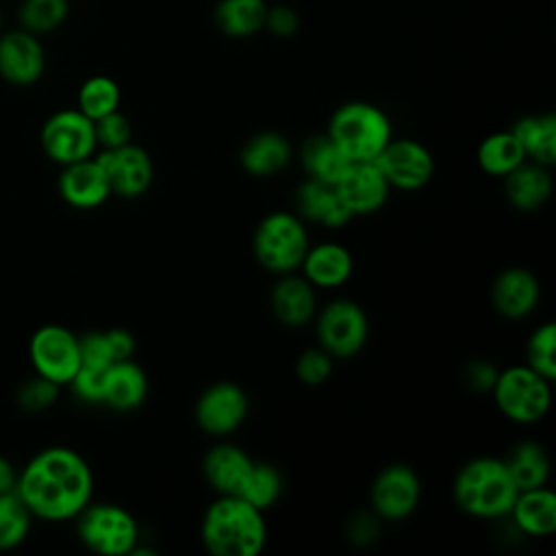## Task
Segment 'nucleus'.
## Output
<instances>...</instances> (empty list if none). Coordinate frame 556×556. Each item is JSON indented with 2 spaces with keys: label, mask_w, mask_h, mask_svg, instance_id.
Listing matches in <instances>:
<instances>
[{
  "label": "nucleus",
  "mask_w": 556,
  "mask_h": 556,
  "mask_svg": "<svg viewBox=\"0 0 556 556\" xmlns=\"http://www.w3.org/2000/svg\"><path fill=\"white\" fill-rule=\"evenodd\" d=\"M93 476L87 460L70 447H46L17 476L15 493L30 515L48 521L76 517L91 500Z\"/></svg>",
  "instance_id": "1"
},
{
  "label": "nucleus",
  "mask_w": 556,
  "mask_h": 556,
  "mask_svg": "<svg viewBox=\"0 0 556 556\" xmlns=\"http://www.w3.org/2000/svg\"><path fill=\"white\" fill-rule=\"evenodd\" d=\"M200 536L213 556H256L267 541L263 510L237 495H219L204 513Z\"/></svg>",
  "instance_id": "2"
},
{
  "label": "nucleus",
  "mask_w": 556,
  "mask_h": 556,
  "mask_svg": "<svg viewBox=\"0 0 556 556\" xmlns=\"http://www.w3.org/2000/svg\"><path fill=\"white\" fill-rule=\"evenodd\" d=\"M456 506L480 519H495L508 515L517 486L500 458H473L465 463L452 484Z\"/></svg>",
  "instance_id": "3"
},
{
  "label": "nucleus",
  "mask_w": 556,
  "mask_h": 556,
  "mask_svg": "<svg viewBox=\"0 0 556 556\" xmlns=\"http://www.w3.org/2000/svg\"><path fill=\"white\" fill-rule=\"evenodd\" d=\"M326 132L350 161H374L393 137L387 113L363 100L341 104Z\"/></svg>",
  "instance_id": "4"
},
{
  "label": "nucleus",
  "mask_w": 556,
  "mask_h": 556,
  "mask_svg": "<svg viewBox=\"0 0 556 556\" xmlns=\"http://www.w3.org/2000/svg\"><path fill=\"white\" fill-rule=\"evenodd\" d=\"M256 261L274 274H291L300 269L308 250V232L295 213L278 211L265 215L252 237Z\"/></svg>",
  "instance_id": "5"
},
{
  "label": "nucleus",
  "mask_w": 556,
  "mask_h": 556,
  "mask_svg": "<svg viewBox=\"0 0 556 556\" xmlns=\"http://www.w3.org/2000/svg\"><path fill=\"white\" fill-rule=\"evenodd\" d=\"M491 393L500 413L523 426L541 421L552 402L549 380L532 371L528 365H515L500 371Z\"/></svg>",
  "instance_id": "6"
},
{
  "label": "nucleus",
  "mask_w": 556,
  "mask_h": 556,
  "mask_svg": "<svg viewBox=\"0 0 556 556\" xmlns=\"http://www.w3.org/2000/svg\"><path fill=\"white\" fill-rule=\"evenodd\" d=\"M76 532L83 545L102 556L132 554L139 541L135 517L117 504H87L78 515Z\"/></svg>",
  "instance_id": "7"
},
{
  "label": "nucleus",
  "mask_w": 556,
  "mask_h": 556,
  "mask_svg": "<svg viewBox=\"0 0 556 556\" xmlns=\"http://www.w3.org/2000/svg\"><path fill=\"white\" fill-rule=\"evenodd\" d=\"M315 330L317 345L332 358H348L363 350L369 334V321L361 304L339 298L315 313Z\"/></svg>",
  "instance_id": "8"
},
{
  "label": "nucleus",
  "mask_w": 556,
  "mask_h": 556,
  "mask_svg": "<svg viewBox=\"0 0 556 556\" xmlns=\"http://www.w3.org/2000/svg\"><path fill=\"white\" fill-rule=\"evenodd\" d=\"M96 146L93 122L78 109H65L50 115L41 128L43 152L61 165L89 159Z\"/></svg>",
  "instance_id": "9"
},
{
  "label": "nucleus",
  "mask_w": 556,
  "mask_h": 556,
  "mask_svg": "<svg viewBox=\"0 0 556 556\" xmlns=\"http://www.w3.org/2000/svg\"><path fill=\"white\" fill-rule=\"evenodd\" d=\"M30 361L39 376L61 384H70L80 365L78 337L59 324H48L30 337Z\"/></svg>",
  "instance_id": "10"
},
{
  "label": "nucleus",
  "mask_w": 556,
  "mask_h": 556,
  "mask_svg": "<svg viewBox=\"0 0 556 556\" xmlns=\"http://www.w3.org/2000/svg\"><path fill=\"white\" fill-rule=\"evenodd\" d=\"M195 424L211 437L235 432L248 417V395L230 380H219L206 387L195 402Z\"/></svg>",
  "instance_id": "11"
},
{
  "label": "nucleus",
  "mask_w": 556,
  "mask_h": 556,
  "mask_svg": "<svg viewBox=\"0 0 556 556\" xmlns=\"http://www.w3.org/2000/svg\"><path fill=\"white\" fill-rule=\"evenodd\" d=\"M389 187L417 191L426 187L434 174V159L426 146L415 139H393L374 159Z\"/></svg>",
  "instance_id": "12"
},
{
  "label": "nucleus",
  "mask_w": 556,
  "mask_h": 556,
  "mask_svg": "<svg viewBox=\"0 0 556 556\" xmlns=\"http://www.w3.org/2000/svg\"><path fill=\"white\" fill-rule=\"evenodd\" d=\"M421 497V480L408 465H387L371 482L369 500L371 508L380 519L400 521L408 517Z\"/></svg>",
  "instance_id": "13"
},
{
  "label": "nucleus",
  "mask_w": 556,
  "mask_h": 556,
  "mask_svg": "<svg viewBox=\"0 0 556 556\" xmlns=\"http://www.w3.org/2000/svg\"><path fill=\"white\" fill-rule=\"evenodd\" d=\"M96 159L104 169L111 193L119 198H139L152 185V159L141 146H135L132 141L119 148L102 150Z\"/></svg>",
  "instance_id": "14"
},
{
  "label": "nucleus",
  "mask_w": 556,
  "mask_h": 556,
  "mask_svg": "<svg viewBox=\"0 0 556 556\" xmlns=\"http://www.w3.org/2000/svg\"><path fill=\"white\" fill-rule=\"evenodd\" d=\"M46 70V52L37 35L17 28L0 35V76L17 87L33 85Z\"/></svg>",
  "instance_id": "15"
},
{
  "label": "nucleus",
  "mask_w": 556,
  "mask_h": 556,
  "mask_svg": "<svg viewBox=\"0 0 556 556\" xmlns=\"http://www.w3.org/2000/svg\"><path fill=\"white\" fill-rule=\"evenodd\" d=\"M343 204L354 215L376 213L389 198V182L374 161H352L334 185Z\"/></svg>",
  "instance_id": "16"
},
{
  "label": "nucleus",
  "mask_w": 556,
  "mask_h": 556,
  "mask_svg": "<svg viewBox=\"0 0 556 556\" xmlns=\"http://www.w3.org/2000/svg\"><path fill=\"white\" fill-rule=\"evenodd\" d=\"M541 298L539 280L523 267H508L493 280L491 302L493 308L506 319H521L530 315Z\"/></svg>",
  "instance_id": "17"
},
{
  "label": "nucleus",
  "mask_w": 556,
  "mask_h": 556,
  "mask_svg": "<svg viewBox=\"0 0 556 556\" xmlns=\"http://www.w3.org/2000/svg\"><path fill=\"white\" fill-rule=\"evenodd\" d=\"M59 193L70 206L96 208L111 195V189L98 159L89 156L63 165L59 176Z\"/></svg>",
  "instance_id": "18"
},
{
  "label": "nucleus",
  "mask_w": 556,
  "mask_h": 556,
  "mask_svg": "<svg viewBox=\"0 0 556 556\" xmlns=\"http://www.w3.org/2000/svg\"><path fill=\"white\" fill-rule=\"evenodd\" d=\"M254 460L245 450L232 443L213 445L202 458V473L208 486L217 495H237L241 493Z\"/></svg>",
  "instance_id": "19"
},
{
  "label": "nucleus",
  "mask_w": 556,
  "mask_h": 556,
  "mask_svg": "<svg viewBox=\"0 0 556 556\" xmlns=\"http://www.w3.org/2000/svg\"><path fill=\"white\" fill-rule=\"evenodd\" d=\"M295 215L324 228H341L352 219L334 185L306 178L295 191Z\"/></svg>",
  "instance_id": "20"
},
{
  "label": "nucleus",
  "mask_w": 556,
  "mask_h": 556,
  "mask_svg": "<svg viewBox=\"0 0 556 556\" xmlns=\"http://www.w3.org/2000/svg\"><path fill=\"white\" fill-rule=\"evenodd\" d=\"M300 269L315 289H337L350 280L354 258L345 245L321 241L317 245H308Z\"/></svg>",
  "instance_id": "21"
},
{
  "label": "nucleus",
  "mask_w": 556,
  "mask_h": 556,
  "mask_svg": "<svg viewBox=\"0 0 556 556\" xmlns=\"http://www.w3.org/2000/svg\"><path fill=\"white\" fill-rule=\"evenodd\" d=\"M315 287L298 274H280L271 289V313L285 326H306L317 313Z\"/></svg>",
  "instance_id": "22"
},
{
  "label": "nucleus",
  "mask_w": 556,
  "mask_h": 556,
  "mask_svg": "<svg viewBox=\"0 0 556 556\" xmlns=\"http://www.w3.org/2000/svg\"><path fill=\"white\" fill-rule=\"evenodd\" d=\"M552 189L554 182L549 167L528 159L504 176L506 200L521 213H532L541 208L549 200Z\"/></svg>",
  "instance_id": "23"
},
{
  "label": "nucleus",
  "mask_w": 556,
  "mask_h": 556,
  "mask_svg": "<svg viewBox=\"0 0 556 556\" xmlns=\"http://www.w3.org/2000/svg\"><path fill=\"white\" fill-rule=\"evenodd\" d=\"M508 515L523 534L547 536L556 530V495L545 484L517 491Z\"/></svg>",
  "instance_id": "24"
},
{
  "label": "nucleus",
  "mask_w": 556,
  "mask_h": 556,
  "mask_svg": "<svg viewBox=\"0 0 556 556\" xmlns=\"http://www.w3.org/2000/svg\"><path fill=\"white\" fill-rule=\"evenodd\" d=\"M148 395V378L141 365L132 358L115 361L104 374L102 404L115 410H132L143 404Z\"/></svg>",
  "instance_id": "25"
},
{
  "label": "nucleus",
  "mask_w": 556,
  "mask_h": 556,
  "mask_svg": "<svg viewBox=\"0 0 556 556\" xmlns=\"http://www.w3.org/2000/svg\"><path fill=\"white\" fill-rule=\"evenodd\" d=\"M291 154L293 150L285 135L276 130H263L243 143L239 161L248 174L267 178L282 172L289 165Z\"/></svg>",
  "instance_id": "26"
},
{
  "label": "nucleus",
  "mask_w": 556,
  "mask_h": 556,
  "mask_svg": "<svg viewBox=\"0 0 556 556\" xmlns=\"http://www.w3.org/2000/svg\"><path fill=\"white\" fill-rule=\"evenodd\" d=\"M300 163H302L306 178L337 185L352 161L328 137V132H321V135H311L302 141Z\"/></svg>",
  "instance_id": "27"
},
{
  "label": "nucleus",
  "mask_w": 556,
  "mask_h": 556,
  "mask_svg": "<svg viewBox=\"0 0 556 556\" xmlns=\"http://www.w3.org/2000/svg\"><path fill=\"white\" fill-rule=\"evenodd\" d=\"M528 161L552 167L556 163V117L552 113L526 115L510 128Z\"/></svg>",
  "instance_id": "28"
},
{
  "label": "nucleus",
  "mask_w": 556,
  "mask_h": 556,
  "mask_svg": "<svg viewBox=\"0 0 556 556\" xmlns=\"http://www.w3.org/2000/svg\"><path fill=\"white\" fill-rule=\"evenodd\" d=\"M265 13V0H219L213 9V20L224 35L232 39H248L263 30Z\"/></svg>",
  "instance_id": "29"
},
{
  "label": "nucleus",
  "mask_w": 556,
  "mask_h": 556,
  "mask_svg": "<svg viewBox=\"0 0 556 556\" xmlns=\"http://www.w3.org/2000/svg\"><path fill=\"white\" fill-rule=\"evenodd\" d=\"M504 465H506L517 491L543 486L549 476L547 452L536 441L517 443L504 458Z\"/></svg>",
  "instance_id": "30"
},
{
  "label": "nucleus",
  "mask_w": 556,
  "mask_h": 556,
  "mask_svg": "<svg viewBox=\"0 0 556 556\" xmlns=\"http://www.w3.org/2000/svg\"><path fill=\"white\" fill-rule=\"evenodd\" d=\"M476 159L484 174L504 178L508 172H513L519 163L526 161V154L513 130H500L486 135L480 141Z\"/></svg>",
  "instance_id": "31"
},
{
  "label": "nucleus",
  "mask_w": 556,
  "mask_h": 556,
  "mask_svg": "<svg viewBox=\"0 0 556 556\" xmlns=\"http://www.w3.org/2000/svg\"><path fill=\"white\" fill-rule=\"evenodd\" d=\"M70 15V0H22L17 9L20 28L43 35L56 30Z\"/></svg>",
  "instance_id": "32"
},
{
  "label": "nucleus",
  "mask_w": 556,
  "mask_h": 556,
  "mask_svg": "<svg viewBox=\"0 0 556 556\" xmlns=\"http://www.w3.org/2000/svg\"><path fill=\"white\" fill-rule=\"evenodd\" d=\"M119 87L109 76H91L78 89V111L91 122L119 109Z\"/></svg>",
  "instance_id": "33"
},
{
  "label": "nucleus",
  "mask_w": 556,
  "mask_h": 556,
  "mask_svg": "<svg viewBox=\"0 0 556 556\" xmlns=\"http://www.w3.org/2000/svg\"><path fill=\"white\" fill-rule=\"evenodd\" d=\"M280 491H282L280 471L269 463L254 460V465L250 469V476H248L239 497H243L245 502H250L258 510H267L269 506L276 504V500L280 497Z\"/></svg>",
  "instance_id": "34"
},
{
  "label": "nucleus",
  "mask_w": 556,
  "mask_h": 556,
  "mask_svg": "<svg viewBox=\"0 0 556 556\" xmlns=\"http://www.w3.org/2000/svg\"><path fill=\"white\" fill-rule=\"evenodd\" d=\"M526 365L545 380L556 378V324H541L526 341Z\"/></svg>",
  "instance_id": "35"
},
{
  "label": "nucleus",
  "mask_w": 556,
  "mask_h": 556,
  "mask_svg": "<svg viewBox=\"0 0 556 556\" xmlns=\"http://www.w3.org/2000/svg\"><path fill=\"white\" fill-rule=\"evenodd\" d=\"M30 528V510L15 491L0 495V549L20 545Z\"/></svg>",
  "instance_id": "36"
},
{
  "label": "nucleus",
  "mask_w": 556,
  "mask_h": 556,
  "mask_svg": "<svg viewBox=\"0 0 556 556\" xmlns=\"http://www.w3.org/2000/svg\"><path fill=\"white\" fill-rule=\"evenodd\" d=\"M295 374L308 387L324 384L332 374V356L321 345L308 348L298 356Z\"/></svg>",
  "instance_id": "37"
},
{
  "label": "nucleus",
  "mask_w": 556,
  "mask_h": 556,
  "mask_svg": "<svg viewBox=\"0 0 556 556\" xmlns=\"http://www.w3.org/2000/svg\"><path fill=\"white\" fill-rule=\"evenodd\" d=\"M93 132H96V143L102 146L104 150L119 148L130 143L132 137V126L124 113L113 111L100 119H93Z\"/></svg>",
  "instance_id": "38"
},
{
  "label": "nucleus",
  "mask_w": 556,
  "mask_h": 556,
  "mask_svg": "<svg viewBox=\"0 0 556 556\" xmlns=\"http://www.w3.org/2000/svg\"><path fill=\"white\" fill-rule=\"evenodd\" d=\"M109 367L96 365H78L76 374L72 376L70 384L74 393L89 404H102V389H104V374Z\"/></svg>",
  "instance_id": "39"
},
{
  "label": "nucleus",
  "mask_w": 556,
  "mask_h": 556,
  "mask_svg": "<svg viewBox=\"0 0 556 556\" xmlns=\"http://www.w3.org/2000/svg\"><path fill=\"white\" fill-rule=\"evenodd\" d=\"M59 395V384L39 376L33 380H26L17 391V402L26 410H41L48 408Z\"/></svg>",
  "instance_id": "40"
},
{
  "label": "nucleus",
  "mask_w": 556,
  "mask_h": 556,
  "mask_svg": "<svg viewBox=\"0 0 556 556\" xmlns=\"http://www.w3.org/2000/svg\"><path fill=\"white\" fill-rule=\"evenodd\" d=\"M78 352H80V365H96V367H109L113 361L109 341L104 332L91 330L78 337Z\"/></svg>",
  "instance_id": "41"
},
{
  "label": "nucleus",
  "mask_w": 556,
  "mask_h": 556,
  "mask_svg": "<svg viewBox=\"0 0 556 556\" xmlns=\"http://www.w3.org/2000/svg\"><path fill=\"white\" fill-rule=\"evenodd\" d=\"M263 28L269 30L274 37H291L300 28V15L289 4H267Z\"/></svg>",
  "instance_id": "42"
},
{
  "label": "nucleus",
  "mask_w": 556,
  "mask_h": 556,
  "mask_svg": "<svg viewBox=\"0 0 556 556\" xmlns=\"http://www.w3.org/2000/svg\"><path fill=\"white\" fill-rule=\"evenodd\" d=\"M497 369L486 361H471L465 367V380L473 391H491L497 378Z\"/></svg>",
  "instance_id": "43"
},
{
  "label": "nucleus",
  "mask_w": 556,
  "mask_h": 556,
  "mask_svg": "<svg viewBox=\"0 0 556 556\" xmlns=\"http://www.w3.org/2000/svg\"><path fill=\"white\" fill-rule=\"evenodd\" d=\"M378 521L380 517L374 513V515H365V513H358L350 523H348V534L354 543L358 545H365L369 541L376 539L378 534Z\"/></svg>",
  "instance_id": "44"
},
{
  "label": "nucleus",
  "mask_w": 556,
  "mask_h": 556,
  "mask_svg": "<svg viewBox=\"0 0 556 556\" xmlns=\"http://www.w3.org/2000/svg\"><path fill=\"white\" fill-rule=\"evenodd\" d=\"M106 334V341H109V350H111V356L113 361H124V358H132V352H135V337L124 330V328H111V330H104Z\"/></svg>",
  "instance_id": "45"
},
{
  "label": "nucleus",
  "mask_w": 556,
  "mask_h": 556,
  "mask_svg": "<svg viewBox=\"0 0 556 556\" xmlns=\"http://www.w3.org/2000/svg\"><path fill=\"white\" fill-rule=\"evenodd\" d=\"M15 484H17V476L13 471V465L4 456H0V495L15 491Z\"/></svg>",
  "instance_id": "46"
},
{
  "label": "nucleus",
  "mask_w": 556,
  "mask_h": 556,
  "mask_svg": "<svg viewBox=\"0 0 556 556\" xmlns=\"http://www.w3.org/2000/svg\"><path fill=\"white\" fill-rule=\"evenodd\" d=\"M2 22H4V15H2V9H0V28H2Z\"/></svg>",
  "instance_id": "47"
}]
</instances>
